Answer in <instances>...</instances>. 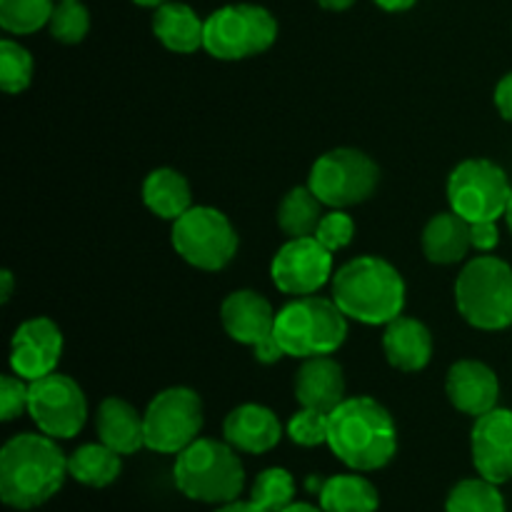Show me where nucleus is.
I'll return each mask as SVG.
<instances>
[{
  "label": "nucleus",
  "mask_w": 512,
  "mask_h": 512,
  "mask_svg": "<svg viewBox=\"0 0 512 512\" xmlns=\"http://www.w3.org/2000/svg\"><path fill=\"white\" fill-rule=\"evenodd\" d=\"M68 458L45 433H20L0 450V498L8 508L33 510L65 483Z\"/></svg>",
  "instance_id": "obj_1"
},
{
  "label": "nucleus",
  "mask_w": 512,
  "mask_h": 512,
  "mask_svg": "<svg viewBox=\"0 0 512 512\" xmlns=\"http://www.w3.org/2000/svg\"><path fill=\"white\" fill-rule=\"evenodd\" d=\"M328 448L355 473L380 470L398 453V425L375 398H345L330 413Z\"/></svg>",
  "instance_id": "obj_2"
},
{
  "label": "nucleus",
  "mask_w": 512,
  "mask_h": 512,
  "mask_svg": "<svg viewBox=\"0 0 512 512\" xmlns=\"http://www.w3.org/2000/svg\"><path fill=\"white\" fill-rule=\"evenodd\" d=\"M333 300L348 320L388 325L405 308V280L380 255H360L333 273Z\"/></svg>",
  "instance_id": "obj_3"
},
{
  "label": "nucleus",
  "mask_w": 512,
  "mask_h": 512,
  "mask_svg": "<svg viewBox=\"0 0 512 512\" xmlns=\"http://www.w3.org/2000/svg\"><path fill=\"white\" fill-rule=\"evenodd\" d=\"M173 480L185 498L225 505L243 493L245 470L233 445L225 440L220 443L213 438H198L175 458Z\"/></svg>",
  "instance_id": "obj_4"
},
{
  "label": "nucleus",
  "mask_w": 512,
  "mask_h": 512,
  "mask_svg": "<svg viewBox=\"0 0 512 512\" xmlns=\"http://www.w3.org/2000/svg\"><path fill=\"white\" fill-rule=\"evenodd\" d=\"M348 338V318L333 298L300 295L278 310L275 340L288 358L333 355Z\"/></svg>",
  "instance_id": "obj_5"
},
{
  "label": "nucleus",
  "mask_w": 512,
  "mask_h": 512,
  "mask_svg": "<svg viewBox=\"0 0 512 512\" xmlns=\"http://www.w3.org/2000/svg\"><path fill=\"white\" fill-rule=\"evenodd\" d=\"M455 308L478 330L512 328V268L495 255H478L455 280Z\"/></svg>",
  "instance_id": "obj_6"
},
{
  "label": "nucleus",
  "mask_w": 512,
  "mask_h": 512,
  "mask_svg": "<svg viewBox=\"0 0 512 512\" xmlns=\"http://www.w3.org/2000/svg\"><path fill=\"white\" fill-rule=\"evenodd\" d=\"M278 20L253 3L225 5L205 18L203 50L218 60H245L273 48Z\"/></svg>",
  "instance_id": "obj_7"
},
{
  "label": "nucleus",
  "mask_w": 512,
  "mask_h": 512,
  "mask_svg": "<svg viewBox=\"0 0 512 512\" xmlns=\"http://www.w3.org/2000/svg\"><path fill=\"white\" fill-rule=\"evenodd\" d=\"M170 240L185 263L208 273L228 268L240 245L228 215L210 205H193L188 213L173 220Z\"/></svg>",
  "instance_id": "obj_8"
},
{
  "label": "nucleus",
  "mask_w": 512,
  "mask_h": 512,
  "mask_svg": "<svg viewBox=\"0 0 512 512\" xmlns=\"http://www.w3.org/2000/svg\"><path fill=\"white\" fill-rule=\"evenodd\" d=\"M380 183V168L358 148H335L320 155L308 175V185L328 208H353L365 203Z\"/></svg>",
  "instance_id": "obj_9"
},
{
  "label": "nucleus",
  "mask_w": 512,
  "mask_h": 512,
  "mask_svg": "<svg viewBox=\"0 0 512 512\" xmlns=\"http://www.w3.org/2000/svg\"><path fill=\"white\" fill-rule=\"evenodd\" d=\"M145 448L153 453L178 455L200 438L203 400L193 388L175 385L155 395L143 413Z\"/></svg>",
  "instance_id": "obj_10"
},
{
  "label": "nucleus",
  "mask_w": 512,
  "mask_h": 512,
  "mask_svg": "<svg viewBox=\"0 0 512 512\" xmlns=\"http://www.w3.org/2000/svg\"><path fill=\"white\" fill-rule=\"evenodd\" d=\"M512 185L498 163L470 158L455 165L448 178L450 210L463 215L468 223L500 220L508 210Z\"/></svg>",
  "instance_id": "obj_11"
},
{
  "label": "nucleus",
  "mask_w": 512,
  "mask_h": 512,
  "mask_svg": "<svg viewBox=\"0 0 512 512\" xmlns=\"http://www.w3.org/2000/svg\"><path fill=\"white\" fill-rule=\"evenodd\" d=\"M28 415L40 433L55 440H70L88 420V400L70 375L55 370L30 383Z\"/></svg>",
  "instance_id": "obj_12"
},
{
  "label": "nucleus",
  "mask_w": 512,
  "mask_h": 512,
  "mask_svg": "<svg viewBox=\"0 0 512 512\" xmlns=\"http://www.w3.org/2000/svg\"><path fill=\"white\" fill-rule=\"evenodd\" d=\"M270 278L285 295H315L333 280V253L315 235L288 238L270 263Z\"/></svg>",
  "instance_id": "obj_13"
},
{
  "label": "nucleus",
  "mask_w": 512,
  "mask_h": 512,
  "mask_svg": "<svg viewBox=\"0 0 512 512\" xmlns=\"http://www.w3.org/2000/svg\"><path fill=\"white\" fill-rule=\"evenodd\" d=\"M60 355H63V333L55 320L45 315L20 323L10 340V370L28 383L55 373Z\"/></svg>",
  "instance_id": "obj_14"
},
{
  "label": "nucleus",
  "mask_w": 512,
  "mask_h": 512,
  "mask_svg": "<svg viewBox=\"0 0 512 512\" xmlns=\"http://www.w3.org/2000/svg\"><path fill=\"white\" fill-rule=\"evenodd\" d=\"M470 450L480 478L495 485L512 480V410L493 408L475 418Z\"/></svg>",
  "instance_id": "obj_15"
},
{
  "label": "nucleus",
  "mask_w": 512,
  "mask_h": 512,
  "mask_svg": "<svg viewBox=\"0 0 512 512\" xmlns=\"http://www.w3.org/2000/svg\"><path fill=\"white\" fill-rule=\"evenodd\" d=\"M445 393L455 410L470 418H480L498 408L500 380L495 370L480 360H458L448 370Z\"/></svg>",
  "instance_id": "obj_16"
},
{
  "label": "nucleus",
  "mask_w": 512,
  "mask_h": 512,
  "mask_svg": "<svg viewBox=\"0 0 512 512\" xmlns=\"http://www.w3.org/2000/svg\"><path fill=\"white\" fill-rule=\"evenodd\" d=\"M275 318L270 300L255 290H235L220 305V323L223 330L240 345L255 348L263 340L275 335Z\"/></svg>",
  "instance_id": "obj_17"
},
{
  "label": "nucleus",
  "mask_w": 512,
  "mask_h": 512,
  "mask_svg": "<svg viewBox=\"0 0 512 512\" xmlns=\"http://www.w3.org/2000/svg\"><path fill=\"white\" fill-rule=\"evenodd\" d=\"M223 438L238 453L263 455L270 453L280 443V438H283V423L265 405L245 403L228 413V418L223 423Z\"/></svg>",
  "instance_id": "obj_18"
},
{
  "label": "nucleus",
  "mask_w": 512,
  "mask_h": 512,
  "mask_svg": "<svg viewBox=\"0 0 512 512\" xmlns=\"http://www.w3.org/2000/svg\"><path fill=\"white\" fill-rule=\"evenodd\" d=\"M295 398H298L300 408L333 413L345 400L343 365L333 355L305 358L295 373Z\"/></svg>",
  "instance_id": "obj_19"
},
{
  "label": "nucleus",
  "mask_w": 512,
  "mask_h": 512,
  "mask_svg": "<svg viewBox=\"0 0 512 512\" xmlns=\"http://www.w3.org/2000/svg\"><path fill=\"white\" fill-rule=\"evenodd\" d=\"M383 353L400 373H418L433 358V333L428 325L410 315H398L385 325Z\"/></svg>",
  "instance_id": "obj_20"
},
{
  "label": "nucleus",
  "mask_w": 512,
  "mask_h": 512,
  "mask_svg": "<svg viewBox=\"0 0 512 512\" xmlns=\"http://www.w3.org/2000/svg\"><path fill=\"white\" fill-rule=\"evenodd\" d=\"M95 430L100 443L120 455H133L145 448L143 415L123 398H105L95 413Z\"/></svg>",
  "instance_id": "obj_21"
},
{
  "label": "nucleus",
  "mask_w": 512,
  "mask_h": 512,
  "mask_svg": "<svg viewBox=\"0 0 512 512\" xmlns=\"http://www.w3.org/2000/svg\"><path fill=\"white\" fill-rule=\"evenodd\" d=\"M420 243H423V253L430 263L455 265L465 260L468 250L473 248V243H470V223L455 210L435 213L423 228Z\"/></svg>",
  "instance_id": "obj_22"
},
{
  "label": "nucleus",
  "mask_w": 512,
  "mask_h": 512,
  "mask_svg": "<svg viewBox=\"0 0 512 512\" xmlns=\"http://www.w3.org/2000/svg\"><path fill=\"white\" fill-rule=\"evenodd\" d=\"M153 33L173 53H195L203 48L205 20L185 3H163L153 13Z\"/></svg>",
  "instance_id": "obj_23"
},
{
  "label": "nucleus",
  "mask_w": 512,
  "mask_h": 512,
  "mask_svg": "<svg viewBox=\"0 0 512 512\" xmlns=\"http://www.w3.org/2000/svg\"><path fill=\"white\" fill-rule=\"evenodd\" d=\"M145 208L160 220H178L180 215L193 208V193L183 173L173 168H155L143 180Z\"/></svg>",
  "instance_id": "obj_24"
},
{
  "label": "nucleus",
  "mask_w": 512,
  "mask_h": 512,
  "mask_svg": "<svg viewBox=\"0 0 512 512\" xmlns=\"http://www.w3.org/2000/svg\"><path fill=\"white\" fill-rule=\"evenodd\" d=\"M380 495L360 473L333 475L320 485V508L325 512H375Z\"/></svg>",
  "instance_id": "obj_25"
},
{
  "label": "nucleus",
  "mask_w": 512,
  "mask_h": 512,
  "mask_svg": "<svg viewBox=\"0 0 512 512\" xmlns=\"http://www.w3.org/2000/svg\"><path fill=\"white\" fill-rule=\"evenodd\" d=\"M123 470L120 453L103 443L80 445L68 458V475L88 488H108Z\"/></svg>",
  "instance_id": "obj_26"
},
{
  "label": "nucleus",
  "mask_w": 512,
  "mask_h": 512,
  "mask_svg": "<svg viewBox=\"0 0 512 512\" xmlns=\"http://www.w3.org/2000/svg\"><path fill=\"white\" fill-rule=\"evenodd\" d=\"M323 200L310 190V185H298L288 190L278 205V225L288 238H308L315 235L323 220Z\"/></svg>",
  "instance_id": "obj_27"
},
{
  "label": "nucleus",
  "mask_w": 512,
  "mask_h": 512,
  "mask_svg": "<svg viewBox=\"0 0 512 512\" xmlns=\"http://www.w3.org/2000/svg\"><path fill=\"white\" fill-rule=\"evenodd\" d=\"M445 512H505V498L490 480L470 478L450 490Z\"/></svg>",
  "instance_id": "obj_28"
},
{
  "label": "nucleus",
  "mask_w": 512,
  "mask_h": 512,
  "mask_svg": "<svg viewBox=\"0 0 512 512\" xmlns=\"http://www.w3.org/2000/svg\"><path fill=\"white\" fill-rule=\"evenodd\" d=\"M53 0H0V28L13 35L38 33L50 23Z\"/></svg>",
  "instance_id": "obj_29"
},
{
  "label": "nucleus",
  "mask_w": 512,
  "mask_h": 512,
  "mask_svg": "<svg viewBox=\"0 0 512 512\" xmlns=\"http://www.w3.org/2000/svg\"><path fill=\"white\" fill-rule=\"evenodd\" d=\"M250 500L268 512H280L295 503V478L283 468H268L255 478Z\"/></svg>",
  "instance_id": "obj_30"
},
{
  "label": "nucleus",
  "mask_w": 512,
  "mask_h": 512,
  "mask_svg": "<svg viewBox=\"0 0 512 512\" xmlns=\"http://www.w3.org/2000/svg\"><path fill=\"white\" fill-rule=\"evenodd\" d=\"M30 80H33V55L15 40H0V88L3 93H23Z\"/></svg>",
  "instance_id": "obj_31"
},
{
  "label": "nucleus",
  "mask_w": 512,
  "mask_h": 512,
  "mask_svg": "<svg viewBox=\"0 0 512 512\" xmlns=\"http://www.w3.org/2000/svg\"><path fill=\"white\" fill-rule=\"evenodd\" d=\"M50 35L60 43L75 45L85 40L90 30V13L80 0H58L50 15Z\"/></svg>",
  "instance_id": "obj_32"
},
{
  "label": "nucleus",
  "mask_w": 512,
  "mask_h": 512,
  "mask_svg": "<svg viewBox=\"0 0 512 512\" xmlns=\"http://www.w3.org/2000/svg\"><path fill=\"white\" fill-rule=\"evenodd\" d=\"M288 438L300 448H318V445H328L330 433V413H320L313 408H300L293 418L288 420L285 428Z\"/></svg>",
  "instance_id": "obj_33"
},
{
  "label": "nucleus",
  "mask_w": 512,
  "mask_h": 512,
  "mask_svg": "<svg viewBox=\"0 0 512 512\" xmlns=\"http://www.w3.org/2000/svg\"><path fill=\"white\" fill-rule=\"evenodd\" d=\"M315 238L330 250V253H338V250L348 248L355 238V220L350 218L345 210L333 208L330 213L323 215L318 230H315Z\"/></svg>",
  "instance_id": "obj_34"
},
{
  "label": "nucleus",
  "mask_w": 512,
  "mask_h": 512,
  "mask_svg": "<svg viewBox=\"0 0 512 512\" xmlns=\"http://www.w3.org/2000/svg\"><path fill=\"white\" fill-rule=\"evenodd\" d=\"M28 395V380L18 378L15 373L3 375V378H0V418L8 423V420H15L23 413H28Z\"/></svg>",
  "instance_id": "obj_35"
},
{
  "label": "nucleus",
  "mask_w": 512,
  "mask_h": 512,
  "mask_svg": "<svg viewBox=\"0 0 512 512\" xmlns=\"http://www.w3.org/2000/svg\"><path fill=\"white\" fill-rule=\"evenodd\" d=\"M470 243L478 253H493L500 243L498 220H483V223H470Z\"/></svg>",
  "instance_id": "obj_36"
},
{
  "label": "nucleus",
  "mask_w": 512,
  "mask_h": 512,
  "mask_svg": "<svg viewBox=\"0 0 512 512\" xmlns=\"http://www.w3.org/2000/svg\"><path fill=\"white\" fill-rule=\"evenodd\" d=\"M495 108L505 120L512 123V73L505 75L498 85H495Z\"/></svg>",
  "instance_id": "obj_37"
},
{
  "label": "nucleus",
  "mask_w": 512,
  "mask_h": 512,
  "mask_svg": "<svg viewBox=\"0 0 512 512\" xmlns=\"http://www.w3.org/2000/svg\"><path fill=\"white\" fill-rule=\"evenodd\" d=\"M253 350H255V360L263 365H273V363H278L280 358H285L283 348H280V343L275 340V335L273 338H268V340H263V343L255 345Z\"/></svg>",
  "instance_id": "obj_38"
},
{
  "label": "nucleus",
  "mask_w": 512,
  "mask_h": 512,
  "mask_svg": "<svg viewBox=\"0 0 512 512\" xmlns=\"http://www.w3.org/2000/svg\"><path fill=\"white\" fill-rule=\"evenodd\" d=\"M215 512H268V510H263L258 503H253V500H250V503H243V500H233V503L220 505V508Z\"/></svg>",
  "instance_id": "obj_39"
},
{
  "label": "nucleus",
  "mask_w": 512,
  "mask_h": 512,
  "mask_svg": "<svg viewBox=\"0 0 512 512\" xmlns=\"http://www.w3.org/2000/svg\"><path fill=\"white\" fill-rule=\"evenodd\" d=\"M418 0H375V5L388 13H403V10H410Z\"/></svg>",
  "instance_id": "obj_40"
},
{
  "label": "nucleus",
  "mask_w": 512,
  "mask_h": 512,
  "mask_svg": "<svg viewBox=\"0 0 512 512\" xmlns=\"http://www.w3.org/2000/svg\"><path fill=\"white\" fill-rule=\"evenodd\" d=\"M13 285V273H10V270H3V273H0V303H8L10 295H13Z\"/></svg>",
  "instance_id": "obj_41"
},
{
  "label": "nucleus",
  "mask_w": 512,
  "mask_h": 512,
  "mask_svg": "<svg viewBox=\"0 0 512 512\" xmlns=\"http://www.w3.org/2000/svg\"><path fill=\"white\" fill-rule=\"evenodd\" d=\"M325 10H348L350 5H355V0H318Z\"/></svg>",
  "instance_id": "obj_42"
},
{
  "label": "nucleus",
  "mask_w": 512,
  "mask_h": 512,
  "mask_svg": "<svg viewBox=\"0 0 512 512\" xmlns=\"http://www.w3.org/2000/svg\"><path fill=\"white\" fill-rule=\"evenodd\" d=\"M280 512H325V510L315 508V505H308V503H290L288 508L280 510Z\"/></svg>",
  "instance_id": "obj_43"
},
{
  "label": "nucleus",
  "mask_w": 512,
  "mask_h": 512,
  "mask_svg": "<svg viewBox=\"0 0 512 512\" xmlns=\"http://www.w3.org/2000/svg\"><path fill=\"white\" fill-rule=\"evenodd\" d=\"M135 5H140V8H160L163 3H168V0H133Z\"/></svg>",
  "instance_id": "obj_44"
},
{
  "label": "nucleus",
  "mask_w": 512,
  "mask_h": 512,
  "mask_svg": "<svg viewBox=\"0 0 512 512\" xmlns=\"http://www.w3.org/2000/svg\"><path fill=\"white\" fill-rule=\"evenodd\" d=\"M505 220H508V228H510V233H512V195H510L508 210H505Z\"/></svg>",
  "instance_id": "obj_45"
}]
</instances>
